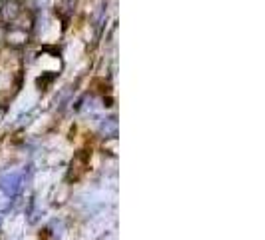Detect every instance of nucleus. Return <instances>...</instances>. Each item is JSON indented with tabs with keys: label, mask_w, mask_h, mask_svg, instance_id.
I'll use <instances>...</instances> for the list:
<instances>
[{
	"label": "nucleus",
	"mask_w": 265,
	"mask_h": 240,
	"mask_svg": "<svg viewBox=\"0 0 265 240\" xmlns=\"http://www.w3.org/2000/svg\"><path fill=\"white\" fill-rule=\"evenodd\" d=\"M20 188H22V174H20L18 170L8 172V174L0 180V190H2L6 196H10V198H14V196L20 192Z\"/></svg>",
	"instance_id": "1"
},
{
	"label": "nucleus",
	"mask_w": 265,
	"mask_h": 240,
	"mask_svg": "<svg viewBox=\"0 0 265 240\" xmlns=\"http://www.w3.org/2000/svg\"><path fill=\"white\" fill-rule=\"evenodd\" d=\"M116 130H118L116 120H106V122H102V126H100V132L106 134V136H116Z\"/></svg>",
	"instance_id": "2"
},
{
	"label": "nucleus",
	"mask_w": 265,
	"mask_h": 240,
	"mask_svg": "<svg viewBox=\"0 0 265 240\" xmlns=\"http://www.w3.org/2000/svg\"><path fill=\"white\" fill-rule=\"evenodd\" d=\"M24 40H26V32H22V30H14L8 34V42H12V44H22Z\"/></svg>",
	"instance_id": "3"
},
{
	"label": "nucleus",
	"mask_w": 265,
	"mask_h": 240,
	"mask_svg": "<svg viewBox=\"0 0 265 240\" xmlns=\"http://www.w3.org/2000/svg\"><path fill=\"white\" fill-rule=\"evenodd\" d=\"M34 100H36V94L34 92H28V94H22V98L18 100V104H20V108H28L30 102H34Z\"/></svg>",
	"instance_id": "4"
},
{
	"label": "nucleus",
	"mask_w": 265,
	"mask_h": 240,
	"mask_svg": "<svg viewBox=\"0 0 265 240\" xmlns=\"http://www.w3.org/2000/svg\"><path fill=\"white\" fill-rule=\"evenodd\" d=\"M16 12H18V6H16L14 2H12V4H6V10H4V16H6V18H14Z\"/></svg>",
	"instance_id": "5"
},
{
	"label": "nucleus",
	"mask_w": 265,
	"mask_h": 240,
	"mask_svg": "<svg viewBox=\"0 0 265 240\" xmlns=\"http://www.w3.org/2000/svg\"><path fill=\"white\" fill-rule=\"evenodd\" d=\"M0 36H2V32H0Z\"/></svg>",
	"instance_id": "6"
}]
</instances>
